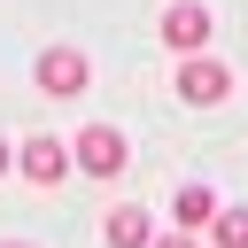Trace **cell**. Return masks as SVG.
<instances>
[{"mask_svg":"<svg viewBox=\"0 0 248 248\" xmlns=\"http://www.w3.org/2000/svg\"><path fill=\"white\" fill-rule=\"evenodd\" d=\"M85 85H93V62H85L70 39H54V46L39 54V93H54V101H78Z\"/></svg>","mask_w":248,"mask_h":248,"instance_id":"6da1fadb","label":"cell"},{"mask_svg":"<svg viewBox=\"0 0 248 248\" xmlns=\"http://www.w3.org/2000/svg\"><path fill=\"white\" fill-rule=\"evenodd\" d=\"M163 46L194 62V54L209 46V8H202V0H170V8H163Z\"/></svg>","mask_w":248,"mask_h":248,"instance_id":"3957f363","label":"cell"},{"mask_svg":"<svg viewBox=\"0 0 248 248\" xmlns=\"http://www.w3.org/2000/svg\"><path fill=\"white\" fill-rule=\"evenodd\" d=\"M101 240H108V248H155V217H147L140 202H116V209L101 217Z\"/></svg>","mask_w":248,"mask_h":248,"instance_id":"8992f818","label":"cell"},{"mask_svg":"<svg viewBox=\"0 0 248 248\" xmlns=\"http://www.w3.org/2000/svg\"><path fill=\"white\" fill-rule=\"evenodd\" d=\"M155 248H194V232H170V240H155Z\"/></svg>","mask_w":248,"mask_h":248,"instance_id":"9c48e42d","label":"cell"},{"mask_svg":"<svg viewBox=\"0 0 248 248\" xmlns=\"http://www.w3.org/2000/svg\"><path fill=\"white\" fill-rule=\"evenodd\" d=\"M232 93V70L225 62H209V54H194V62H178V101H194V108H209V101H225Z\"/></svg>","mask_w":248,"mask_h":248,"instance_id":"277c9868","label":"cell"},{"mask_svg":"<svg viewBox=\"0 0 248 248\" xmlns=\"http://www.w3.org/2000/svg\"><path fill=\"white\" fill-rule=\"evenodd\" d=\"M170 209H178V232H209V225H217V194H209V186H178Z\"/></svg>","mask_w":248,"mask_h":248,"instance_id":"52a82bcc","label":"cell"},{"mask_svg":"<svg viewBox=\"0 0 248 248\" xmlns=\"http://www.w3.org/2000/svg\"><path fill=\"white\" fill-rule=\"evenodd\" d=\"M0 178H8V140H0Z\"/></svg>","mask_w":248,"mask_h":248,"instance_id":"30bf717a","label":"cell"},{"mask_svg":"<svg viewBox=\"0 0 248 248\" xmlns=\"http://www.w3.org/2000/svg\"><path fill=\"white\" fill-rule=\"evenodd\" d=\"M16 170H23L31 186H62V170H70V147L39 132V140H23V155H16Z\"/></svg>","mask_w":248,"mask_h":248,"instance_id":"5b68a950","label":"cell"},{"mask_svg":"<svg viewBox=\"0 0 248 248\" xmlns=\"http://www.w3.org/2000/svg\"><path fill=\"white\" fill-rule=\"evenodd\" d=\"M0 248H31V240H0Z\"/></svg>","mask_w":248,"mask_h":248,"instance_id":"8fae6325","label":"cell"},{"mask_svg":"<svg viewBox=\"0 0 248 248\" xmlns=\"http://www.w3.org/2000/svg\"><path fill=\"white\" fill-rule=\"evenodd\" d=\"M70 163H78L85 178H116V170L132 163V147H124V132H116V124H85V132H78V147H70Z\"/></svg>","mask_w":248,"mask_h":248,"instance_id":"7a4b0ae2","label":"cell"},{"mask_svg":"<svg viewBox=\"0 0 248 248\" xmlns=\"http://www.w3.org/2000/svg\"><path fill=\"white\" fill-rule=\"evenodd\" d=\"M209 240H217V248H248V209H217Z\"/></svg>","mask_w":248,"mask_h":248,"instance_id":"ba28073f","label":"cell"}]
</instances>
